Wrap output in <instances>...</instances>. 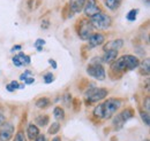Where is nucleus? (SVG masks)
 I'll list each match as a JSON object with an SVG mask.
<instances>
[{
  "mask_svg": "<svg viewBox=\"0 0 150 141\" xmlns=\"http://www.w3.org/2000/svg\"><path fill=\"white\" fill-rule=\"evenodd\" d=\"M111 71L115 72V73H119V75H121V73H124V72L127 71L124 55L120 56V57H117L112 63H111Z\"/></svg>",
  "mask_w": 150,
  "mask_h": 141,
  "instance_id": "nucleus-10",
  "label": "nucleus"
},
{
  "mask_svg": "<svg viewBox=\"0 0 150 141\" xmlns=\"http://www.w3.org/2000/svg\"><path fill=\"white\" fill-rule=\"evenodd\" d=\"M13 141H28V140H27L25 133H24L22 130H19V131L15 133V137H14Z\"/></svg>",
  "mask_w": 150,
  "mask_h": 141,
  "instance_id": "nucleus-25",
  "label": "nucleus"
},
{
  "mask_svg": "<svg viewBox=\"0 0 150 141\" xmlns=\"http://www.w3.org/2000/svg\"><path fill=\"white\" fill-rule=\"evenodd\" d=\"M146 141H149V139H146Z\"/></svg>",
  "mask_w": 150,
  "mask_h": 141,
  "instance_id": "nucleus-43",
  "label": "nucleus"
},
{
  "mask_svg": "<svg viewBox=\"0 0 150 141\" xmlns=\"http://www.w3.org/2000/svg\"><path fill=\"white\" fill-rule=\"evenodd\" d=\"M137 68H140V73L142 75V76H149V72H150V60L147 57V59H144L142 62H140V64H139V67Z\"/></svg>",
  "mask_w": 150,
  "mask_h": 141,
  "instance_id": "nucleus-17",
  "label": "nucleus"
},
{
  "mask_svg": "<svg viewBox=\"0 0 150 141\" xmlns=\"http://www.w3.org/2000/svg\"><path fill=\"white\" fill-rule=\"evenodd\" d=\"M95 29L91 25L90 21L88 20H82L81 23L79 24V29H77V35L82 40H88L90 38V36L94 34Z\"/></svg>",
  "mask_w": 150,
  "mask_h": 141,
  "instance_id": "nucleus-6",
  "label": "nucleus"
},
{
  "mask_svg": "<svg viewBox=\"0 0 150 141\" xmlns=\"http://www.w3.org/2000/svg\"><path fill=\"white\" fill-rule=\"evenodd\" d=\"M35 82V78L33 77V76H30V77H28L25 80H24V85H30V84H33Z\"/></svg>",
  "mask_w": 150,
  "mask_h": 141,
  "instance_id": "nucleus-33",
  "label": "nucleus"
},
{
  "mask_svg": "<svg viewBox=\"0 0 150 141\" xmlns=\"http://www.w3.org/2000/svg\"><path fill=\"white\" fill-rule=\"evenodd\" d=\"M53 116H54V118H56L57 121H59V122L64 121L65 119V110H64V108L60 106L54 107L53 108Z\"/></svg>",
  "mask_w": 150,
  "mask_h": 141,
  "instance_id": "nucleus-20",
  "label": "nucleus"
},
{
  "mask_svg": "<svg viewBox=\"0 0 150 141\" xmlns=\"http://www.w3.org/2000/svg\"><path fill=\"white\" fill-rule=\"evenodd\" d=\"M143 110L144 111H147V112H149L150 111V98L147 95L146 98H144V100H143Z\"/></svg>",
  "mask_w": 150,
  "mask_h": 141,
  "instance_id": "nucleus-28",
  "label": "nucleus"
},
{
  "mask_svg": "<svg viewBox=\"0 0 150 141\" xmlns=\"http://www.w3.org/2000/svg\"><path fill=\"white\" fill-rule=\"evenodd\" d=\"M36 48H37L38 52H42V51H43V47H36Z\"/></svg>",
  "mask_w": 150,
  "mask_h": 141,
  "instance_id": "nucleus-42",
  "label": "nucleus"
},
{
  "mask_svg": "<svg viewBox=\"0 0 150 141\" xmlns=\"http://www.w3.org/2000/svg\"><path fill=\"white\" fill-rule=\"evenodd\" d=\"M134 115H135V112H134V110H133L132 108H126V109H124V110L120 111L118 115H115V116L112 117L113 128H114V130H120V128L126 124V122H128L131 118L134 117Z\"/></svg>",
  "mask_w": 150,
  "mask_h": 141,
  "instance_id": "nucleus-5",
  "label": "nucleus"
},
{
  "mask_svg": "<svg viewBox=\"0 0 150 141\" xmlns=\"http://www.w3.org/2000/svg\"><path fill=\"white\" fill-rule=\"evenodd\" d=\"M45 45V40L44 39H42V38H39V39H37L36 40V43H35V47H43Z\"/></svg>",
  "mask_w": 150,
  "mask_h": 141,
  "instance_id": "nucleus-31",
  "label": "nucleus"
},
{
  "mask_svg": "<svg viewBox=\"0 0 150 141\" xmlns=\"http://www.w3.org/2000/svg\"><path fill=\"white\" fill-rule=\"evenodd\" d=\"M15 133V126L11 122H5L0 126V141H11Z\"/></svg>",
  "mask_w": 150,
  "mask_h": 141,
  "instance_id": "nucleus-7",
  "label": "nucleus"
},
{
  "mask_svg": "<svg viewBox=\"0 0 150 141\" xmlns=\"http://www.w3.org/2000/svg\"><path fill=\"white\" fill-rule=\"evenodd\" d=\"M33 141H46V137H45V134H39L36 139H34Z\"/></svg>",
  "mask_w": 150,
  "mask_h": 141,
  "instance_id": "nucleus-35",
  "label": "nucleus"
},
{
  "mask_svg": "<svg viewBox=\"0 0 150 141\" xmlns=\"http://www.w3.org/2000/svg\"><path fill=\"white\" fill-rule=\"evenodd\" d=\"M121 2H122V0H104L105 7L110 10H117L120 7Z\"/></svg>",
  "mask_w": 150,
  "mask_h": 141,
  "instance_id": "nucleus-18",
  "label": "nucleus"
},
{
  "mask_svg": "<svg viewBox=\"0 0 150 141\" xmlns=\"http://www.w3.org/2000/svg\"><path fill=\"white\" fill-rule=\"evenodd\" d=\"M140 117L142 119V122L144 123V125L149 126L150 124V116H149V112L144 111V110H140Z\"/></svg>",
  "mask_w": 150,
  "mask_h": 141,
  "instance_id": "nucleus-24",
  "label": "nucleus"
},
{
  "mask_svg": "<svg viewBox=\"0 0 150 141\" xmlns=\"http://www.w3.org/2000/svg\"><path fill=\"white\" fill-rule=\"evenodd\" d=\"M9 84H11V86L14 88V89H19V86H20L19 82H16V80H12Z\"/></svg>",
  "mask_w": 150,
  "mask_h": 141,
  "instance_id": "nucleus-34",
  "label": "nucleus"
},
{
  "mask_svg": "<svg viewBox=\"0 0 150 141\" xmlns=\"http://www.w3.org/2000/svg\"><path fill=\"white\" fill-rule=\"evenodd\" d=\"M43 80L45 84H51L53 80H54V76L52 72H46L44 76H43Z\"/></svg>",
  "mask_w": 150,
  "mask_h": 141,
  "instance_id": "nucleus-27",
  "label": "nucleus"
},
{
  "mask_svg": "<svg viewBox=\"0 0 150 141\" xmlns=\"http://www.w3.org/2000/svg\"><path fill=\"white\" fill-rule=\"evenodd\" d=\"M87 73L90 77H93L97 80H100V82L106 78V72H105V69L103 67L100 57H94L90 61V63L87 67Z\"/></svg>",
  "mask_w": 150,
  "mask_h": 141,
  "instance_id": "nucleus-2",
  "label": "nucleus"
},
{
  "mask_svg": "<svg viewBox=\"0 0 150 141\" xmlns=\"http://www.w3.org/2000/svg\"><path fill=\"white\" fill-rule=\"evenodd\" d=\"M18 56H19L22 66H29V64L31 63V57H30L29 55H27V54H24L21 52V53L18 54Z\"/></svg>",
  "mask_w": 150,
  "mask_h": 141,
  "instance_id": "nucleus-23",
  "label": "nucleus"
},
{
  "mask_svg": "<svg viewBox=\"0 0 150 141\" xmlns=\"http://www.w3.org/2000/svg\"><path fill=\"white\" fill-rule=\"evenodd\" d=\"M5 122H7V118H6V116H5L4 114L0 112V126L5 123Z\"/></svg>",
  "mask_w": 150,
  "mask_h": 141,
  "instance_id": "nucleus-36",
  "label": "nucleus"
},
{
  "mask_svg": "<svg viewBox=\"0 0 150 141\" xmlns=\"http://www.w3.org/2000/svg\"><path fill=\"white\" fill-rule=\"evenodd\" d=\"M122 100L119 98H110L108 100H105L104 103H102L103 106V119L108 121L111 119L114 114L118 111V109L122 106Z\"/></svg>",
  "mask_w": 150,
  "mask_h": 141,
  "instance_id": "nucleus-3",
  "label": "nucleus"
},
{
  "mask_svg": "<svg viewBox=\"0 0 150 141\" xmlns=\"http://www.w3.org/2000/svg\"><path fill=\"white\" fill-rule=\"evenodd\" d=\"M12 62H13V64H14L15 67H22V64H21V61H20V59H19V56H18V55L13 56V59H12Z\"/></svg>",
  "mask_w": 150,
  "mask_h": 141,
  "instance_id": "nucleus-30",
  "label": "nucleus"
},
{
  "mask_svg": "<svg viewBox=\"0 0 150 141\" xmlns=\"http://www.w3.org/2000/svg\"><path fill=\"white\" fill-rule=\"evenodd\" d=\"M124 59H125V63H126L127 71H132L134 70V69H136L139 67V64H140V60L135 55L126 54V55H124Z\"/></svg>",
  "mask_w": 150,
  "mask_h": 141,
  "instance_id": "nucleus-11",
  "label": "nucleus"
},
{
  "mask_svg": "<svg viewBox=\"0 0 150 141\" xmlns=\"http://www.w3.org/2000/svg\"><path fill=\"white\" fill-rule=\"evenodd\" d=\"M124 46V39H114L104 44L103 51H119Z\"/></svg>",
  "mask_w": 150,
  "mask_h": 141,
  "instance_id": "nucleus-12",
  "label": "nucleus"
},
{
  "mask_svg": "<svg viewBox=\"0 0 150 141\" xmlns=\"http://www.w3.org/2000/svg\"><path fill=\"white\" fill-rule=\"evenodd\" d=\"M49 63L51 64V67H52V69H57V67H58V66H57V62H56V61H54V60H52V59H50V60H49Z\"/></svg>",
  "mask_w": 150,
  "mask_h": 141,
  "instance_id": "nucleus-37",
  "label": "nucleus"
},
{
  "mask_svg": "<svg viewBox=\"0 0 150 141\" xmlns=\"http://www.w3.org/2000/svg\"><path fill=\"white\" fill-rule=\"evenodd\" d=\"M60 128H61L60 123L54 122V123H52L51 125H50V127H49V130H47V133H49V134H51V135H56V134L59 133Z\"/></svg>",
  "mask_w": 150,
  "mask_h": 141,
  "instance_id": "nucleus-22",
  "label": "nucleus"
},
{
  "mask_svg": "<svg viewBox=\"0 0 150 141\" xmlns=\"http://www.w3.org/2000/svg\"><path fill=\"white\" fill-rule=\"evenodd\" d=\"M69 5V9L72 13L75 14H80L82 10H83V7H84V3H86V0H69L68 2Z\"/></svg>",
  "mask_w": 150,
  "mask_h": 141,
  "instance_id": "nucleus-14",
  "label": "nucleus"
},
{
  "mask_svg": "<svg viewBox=\"0 0 150 141\" xmlns=\"http://www.w3.org/2000/svg\"><path fill=\"white\" fill-rule=\"evenodd\" d=\"M137 13H139V9H131V10L128 12V14L126 15L127 21H129V22H134V21L136 20Z\"/></svg>",
  "mask_w": 150,
  "mask_h": 141,
  "instance_id": "nucleus-26",
  "label": "nucleus"
},
{
  "mask_svg": "<svg viewBox=\"0 0 150 141\" xmlns=\"http://www.w3.org/2000/svg\"><path fill=\"white\" fill-rule=\"evenodd\" d=\"M50 123V117L46 114L43 115H37L35 117V124L37 125L38 127H45L47 124Z\"/></svg>",
  "mask_w": 150,
  "mask_h": 141,
  "instance_id": "nucleus-16",
  "label": "nucleus"
},
{
  "mask_svg": "<svg viewBox=\"0 0 150 141\" xmlns=\"http://www.w3.org/2000/svg\"><path fill=\"white\" fill-rule=\"evenodd\" d=\"M42 29H49L50 28V21L49 20H44L43 22H42Z\"/></svg>",
  "mask_w": 150,
  "mask_h": 141,
  "instance_id": "nucleus-32",
  "label": "nucleus"
},
{
  "mask_svg": "<svg viewBox=\"0 0 150 141\" xmlns=\"http://www.w3.org/2000/svg\"><path fill=\"white\" fill-rule=\"evenodd\" d=\"M118 55H119V51H105L103 56L100 57L102 63H110L111 64L118 57Z\"/></svg>",
  "mask_w": 150,
  "mask_h": 141,
  "instance_id": "nucleus-15",
  "label": "nucleus"
},
{
  "mask_svg": "<svg viewBox=\"0 0 150 141\" xmlns=\"http://www.w3.org/2000/svg\"><path fill=\"white\" fill-rule=\"evenodd\" d=\"M35 106L37 107V108H39V109H45V108H47L49 106H51V100L49 98H45V96L39 98V99L36 100Z\"/></svg>",
  "mask_w": 150,
  "mask_h": 141,
  "instance_id": "nucleus-19",
  "label": "nucleus"
},
{
  "mask_svg": "<svg viewBox=\"0 0 150 141\" xmlns=\"http://www.w3.org/2000/svg\"><path fill=\"white\" fill-rule=\"evenodd\" d=\"M100 7L98 6L97 0H86L84 7H83V13L87 17H93L94 15L100 13Z\"/></svg>",
  "mask_w": 150,
  "mask_h": 141,
  "instance_id": "nucleus-8",
  "label": "nucleus"
},
{
  "mask_svg": "<svg viewBox=\"0 0 150 141\" xmlns=\"http://www.w3.org/2000/svg\"><path fill=\"white\" fill-rule=\"evenodd\" d=\"M89 21L96 30H108L112 25V17L103 12L94 15Z\"/></svg>",
  "mask_w": 150,
  "mask_h": 141,
  "instance_id": "nucleus-4",
  "label": "nucleus"
},
{
  "mask_svg": "<svg viewBox=\"0 0 150 141\" xmlns=\"http://www.w3.org/2000/svg\"><path fill=\"white\" fill-rule=\"evenodd\" d=\"M21 50H22V46H21V45H15L14 47H12L11 52H15V51H21Z\"/></svg>",
  "mask_w": 150,
  "mask_h": 141,
  "instance_id": "nucleus-38",
  "label": "nucleus"
},
{
  "mask_svg": "<svg viewBox=\"0 0 150 141\" xmlns=\"http://www.w3.org/2000/svg\"><path fill=\"white\" fill-rule=\"evenodd\" d=\"M6 89H7L8 92H14V91H15L14 88L11 86V84H7V85H6Z\"/></svg>",
  "mask_w": 150,
  "mask_h": 141,
  "instance_id": "nucleus-39",
  "label": "nucleus"
},
{
  "mask_svg": "<svg viewBox=\"0 0 150 141\" xmlns=\"http://www.w3.org/2000/svg\"><path fill=\"white\" fill-rule=\"evenodd\" d=\"M51 141H62V140H61V138H60V137H58V135H57V137H54Z\"/></svg>",
  "mask_w": 150,
  "mask_h": 141,
  "instance_id": "nucleus-40",
  "label": "nucleus"
},
{
  "mask_svg": "<svg viewBox=\"0 0 150 141\" xmlns=\"http://www.w3.org/2000/svg\"><path fill=\"white\" fill-rule=\"evenodd\" d=\"M39 134H40V131H39V127H38L36 124H34V123L28 124L27 130H25V137H27L29 140L33 141L34 139H36Z\"/></svg>",
  "mask_w": 150,
  "mask_h": 141,
  "instance_id": "nucleus-13",
  "label": "nucleus"
},
{
  "mask_svg": "<svg viewBox=\"0 0 150 141\" xmlns=\"http://www.w3.org/2000/svg\"><path fill=\"white\" fill-rule=\"evenodd\" d=\"M109 94V91L106 88L96 87L95 84H91V87H88V89L84 93V100L87 103H97L102 100H104Z\"/></svg>",
  "mask_w": 150,
  "mask_h": 141,
  "instance_id": "nucleus-1",
  "label": "nucleus"
},
{
  "mask_svg": "<svg viewBox=\"0 0 150 141\" xmlns=\"http://www.w3.org/2000/svg\"><path fill=\"white\" fill-rule=\"evenodd\" d=\"M105 44V36L100 32H94L88 39V47L94 48L97 46H102Z\"/></svg>",
  "mask_w": 150,
  "mask_h": 141,
  "instance_id": "nucleus-9",
  "label": "nucleus"
},
{
  "mask_svg": "<svg viewBox=\"0 0 150 141\" xmlns=\"http://www.w3.org/2000/svg\"><path fill=\"white\" fill-rule=\"evenodd\" d=\"M93 117L96 118L97 121H102L103 119V106L102 103H98L93 110Z\"/></svg>",
  "mask_w": 150,
  "mask_h": 141,
  "instance_id": "nucleus-21",
  "label": "nucleus"
},
{
  "mask_svg": "<svg viewBox=\"0 0 150 141\" xmlns=\"http://www.w3.org/2000/svg\"><path fill=\"white\" fill-rule=\"evenodd\" d=\"M143 2H144L147 6H148V5H149V2H150V0H143Z\"/></svg>",
  "mask_w": 150,
  "mask_h": 141,
  "instance_id": "nucleus-41",
  "label": "nucleus"
},
{
  "mask_svg": "<svg viewBox=\"0 0 150 141\" xmlns=\"http://www.w3.org/2000/svg\"><path fill=\"white\" fill-rule=\"evenodd\" d=\"M30 76H33V73H31V71L30 70H25L23 73H21V76H20V80L21 82H24L28 77H30Z\"/></svg>",
  "mask_w": 150,
  "mask_h": 141,
  "instance_id": "nucleus-29",
  "label": "nucleus"
}]
</instances>
